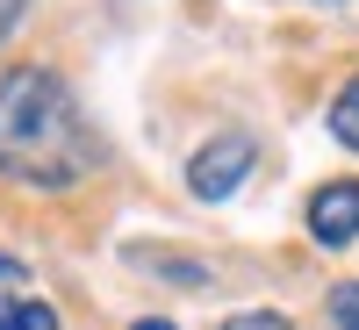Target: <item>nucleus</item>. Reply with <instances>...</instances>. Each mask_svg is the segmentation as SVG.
I'll return each instance as SVG.
<instances>
[{"label": "nucleus", "mask_w": 359, "mask_h": 330, "mask_svg": "<svg viewBox=\"0 0 359 330\" xmlns=\"http://www.w3.org/2000/svg\"><path fill=\"white\" fill-rule=\"evenodd\" d=\"M94 165V130L50 65H15L0 79V172L22 187H79Z\"/></svg>", "instance_id": "1"}, {"label": "nucleus", "mask_w": 359, "mask_h": 330, "mask_svg": "<svg viewBox=\"0 0 359 330\" xmlns=\"http://www.w3.org/2000/svg\"><path fill=\"white\" fill-rule=\"evenodd\" d=\"M252 165H259V144L245 130H223V137H208L187 158V187H194V201H230L252 179Z\"/></svg>", "instance_id": "2"}, {"label": "nucleus", "mask_w": 359, "mask_h": 330, "mask_svg": "<svg viewBox=\"0 0 359 330\" xmlns=\"http://www.w3.org/2000/svg\"><path fill=\"white\" fill-rule=\"evenodd\" d=\"M309 237L323 252H345L359 237V179H323L309 194Z\"/></svg>", "instance_id": "3"}, {"label": "nucleus", "mask_w": 359, "mask_h": 330, "mask_svg": "<svg viewBox=\"0 0 359 330\" xmlns=\"http://www.w3.org/2000/svg\"><path fill=\"white\" fill-rule=\"evenodd\" d=\"M0 330H57V309L36 294H0Z\"/></svg>", "instance_id": "4"}, {"label": "nucleus", "mask_w": 359, "mask_h": 330, "mask_svg": "<svg viewBox=\"0 0 359 330\" xmlns=\"http://www.w3.org/2000/svg\"><path fill=\"white\" fill-rule=\"evenodd\" d=\"M331 137L345 144V151H359V72L338 86V101H331Z\"/></svg>", "instance_id": "5"}, {"label": "nucleus", "mask_w": 359, "mask_h": 330, "mask_svg": "<svg viewBox=\"0 0 359 330\" xmlns=\"http://www.w3.org/2000/svg\"><path fill=\"white\" fill-rule=\"evenodd\" d=\"M331 323H338V330H359V280L331 287Z\"/></svg>", "instance_id": "6"}, {"label": "nucleus", "mask_w": 359, "mask_h": 330, "mask_svg": "<svg viewBox=\"0 0 359 330\" xmlns=\"http://www.w3.org/2000/svg\"><path fill=\"white\" fill-rule=\"evenodd\" d=\"M223 330H294L280 309H245V316H223Z\"/></svg>", "instance_id": "7"}, {"label": "nucleus", "mask_w": 359, "mask_h": 330, "mask_svg": "<svg viewBox=\"0 0 359 330\" xmlns=\"http://www.w3.org/2000/svg\"><path fill=\"white\" fill-rule=\"evenodd\" d=\"M0 280H8V287H22V280H29V266H22V259H8V252H0Z\"/></svg>", "instance_id": "8"}, {"label": "nucleus", "mask_w": 359, "mask_h": 330, "mask_svg": "<svg viewBox=\"0 0 359 330\" xmlns=\"http://www.w3.org/2000/svg\"><path fill=\"white\" fill-rule=\"evenodd\" d=\"M22 22V0H0V43H8V29Z\"/></svg>", "instance_id": "9"}, {"label": "nucleus", "mask_w": 359, "mask_h": 330, "mask_svg": "<svg viewBox=\"0 0 359 330\" xmlns=\"http://www.w3.org/2000/svg\"><path fill=\"white\" fill-rule=\"evenodd\" d=\"M130 330H180V323H165V316H144V323H130Z\"/></svg>", "instance_id": "10"}]
</instances>
